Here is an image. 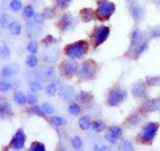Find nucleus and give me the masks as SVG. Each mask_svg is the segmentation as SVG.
Listing matches in <instances>:
<instances>
[{"label": "nucleus", "mask_w": 160, "mask_h": 151, "mask_svg": "<svg viewBox=\"0 0 160 151\" xmlns=\"http://www.w3.org/2000/svg\"><path fill=\"white\" fill-rule=\"evenodd\" d=\"M159 128H160V123L159 122H155V120H149V122L144 123L142 126V128L139 130V133L136 134V142L140 144H144V146H151L153 143L155 138L159 133Z\"/></svg>", "instance_id": "1"}, {"label": "nucleus", "mask_w": 160, "mask_h": 151, "mask_svg": "<svg viewBox=\"0 0 160 151\" xmlns=\"http://www.w3.org/2000/svg\"><path fill=\"white\" fill-rule=\"evenodd\" d=\"M89 49V43L87 40H78V42L69 43L64 47V55L68 59L76 60V59H82L87 55Z\"/></svg>", "instance_id": "2"}, {"label": "nucleus", "mask_w": 160, "mask_h": 151, "mask_svg": "<svg viewBox=\"0 0 160 151\" xmlns=\"http://www.w3.org/2000/svg\"><path fill=\"white\" fill-rule=\"evenodd\" d=\"M99 64L93 59H87L79 64L78 68V78L80 80H92L96 78L99 72Z\"/></svg>", "instance_id": "3"}, {"label": "nucleus", "mask_w": 160, "mask_h": 151, "mask_svg": "<svg viewBox=\"0 0 160 151\" xmlns=\"http://www.w3.org/2000/svg\"><path fill=\"white\" fill-rule=\"evenodd\" d=\"M116 11V6L113 2L109 0H96V9L95 16L99 22H108L112 18V15Z\"/></svg>", "instance_id": "4"}, {"label": "nucleus", "mask_w": 160, "mask_h": 151, "mask_svg": "<svg viewBox=\"0 0 160 151\" xmlns=\"http://www.w3.org/2000/svg\"><path fill=\"white\" fill-rule=\"evenodd\" d=\"M127 99V90L119 86H115L108 90L106 95V104L108 107H118Z\"/></svg>", "instance_id": "5"}, {"label": "nucleus", "mask_w": 160, "mask_h": 151, "mask_svg": "<svg viewBox=\"0 0 160 151\" xmlns=\"http://www.w3.org/2000/svg\"><path fill=\"white\" fill-rule=\"evenodd\" d=\"M109 34H111V28L108 26H96L93 28L92 34L89 35V39H91V43L95 48H98L99 46H102L103 43H106V40L109 38Z\"/></svg>", "instance_id": "6"}, {"label": "nucleus", "mask_w": 160, "mask_h": 151, "mask_svg": "<svg viewBox=\"0 0 160 151\" xmlns=\"http://www.w3.org/2000/svg\"><path fill=\"white\" fill-rule=\"evenodd\" d=\"M78 68H79V64L75 62V60L67 59V60H64V62L60 63L59 72H60V75H62L63 78L71 79L78 74Z\"/></svg>", "instance_id": "7"}, {"label": "nucleus", "mask_w": 160, "mask_h": 151, "mask_svg": "<svg viewBox=\"0 0 160 151\" xmlns=\"http://www.w3.org/2000/svg\"><path fill=\"white\" fill-rule=\"evenodd\" d=\"M148 84L146 83V80L142 79V80H138L131 86V92H132V96L136 98V99H148Z\"/></svg>", "instance_id": "8"}, {"label": "nucleus", "mask_w": 160, "mask_h": 151, "mask_svg": "<svg viewBox=\"0 0 160 151\" xmlns=\"http://www.w3.org/2000/svg\"><path fill=\"white\" fill-rule=\"evenodd\" d=\"M26 140H27V135L24 133V130L19 128L18 131L12 135L11 142H9V147L16 150V151H20V150L24 148V146H26Z\"/></svg>", "instance_id": "9"}, {"label": "nucleus", "mask_w": 160, "mask_h": 151, "mask_svg": "<svg viewBox=\"0 0 160 151\" xmlns=\"http://www.w3.org/2000/svg\"><path fill=\"white\" fill-rule=\"evenodd\" d=\"M128 13L133 19V22L139 24L143 22L144 16H146V8L140 6L139 3H132V4H128Z\"/></svg>", "instance_id": "10"}, {"label": "nucleus", "mask_w": 160, "mask_h": 151, "mask_svg": "<svg viewBox=\"0 0 160 151\" xmlns=\"http://www.w3.org/2000/svg\"><path fill=\"white\" fill-rule=\"evenodd\" d=\"M148 47H149V39L146 38L142 43L138 44L136 47L128 49L127 54H126V56H127L128 59H133V60H135V59H139V58L142 56V55L148 49Z\"/></svg>", "instance_id": "11"}, {"label": "nucleus", "mask_w": 160, "mask_h": 151, "mask_svg": "<svg viewBox=\"0 0 160 151\" xmlns=\"http://www.w3.org/2000/svg\"><path fill=\"white\" fill-rule=\"evenodd\" d=\"M122 137H123V127L122 126H118V124L111 126V127L106 131V134H104V139L112 144L118 143L119 140L122 139Z\"/></svg>", "instance_id": "12"}, {"label": "nucleus", "mask_w": 160, "mask_h": 151, "mask_svg": "<svg viewBox=\"0 0 160 151\" xmlns=\"http://www.w3.org/2000/svg\"><path fill=\"white\" fill-rule=\"evenodd\" d=\"M139 111L142 112L143 117H147V115H151L155 111H158V104H156V99H152V98H148V99H144L142 104L139 106Z\"/></svg>", "instance_id": "13"}, {"label": "nucleus", "mask_w": 160, "mask_h": 151, "mask_svg": "<svg viewBox=\"0 0 160 151\" xmlns=\"http://www.w3.org/2000/svg\"><path fill=\"white\" fill-rule=\"evenodd\" d=\"M146 38H147L146 32H143L139 27L132 28L131 35H129V47H128V49H131V48H133V47H136L138 44L142 43Z\"/></svg>", "instance_id": "14"}, {"label": "nucleus", "mask_w": 160, "mask_h": 151, "mask_svg": "<svg viewBox=\"0 0 160 151\" xmlns=\"http://www.w3.org/2000/svg\"><path fill=\"white\" fill-rule=\"evenodd\" d=\"M59 84L58 87V92L60 95V98H62V100H64V102H69V100H72L75 98V91L72 87H69V86L67 84H63L60 82H56Z\"/></svg>", "instance_id": "15"}, {"label": "nucleus", "mask_w": 160, "mask_h": 151, "mask_svg": "<svg viewBox=\"0 0 160 151\" xmlns=\"http://www.w3.org/2000/svg\"><path fill=\"white\" fill-rule=\"evenodd\" d=\"M72 24H73V16L71 13H64L63 16L59 19V22L56 23V27L62 32H66V31H68V29L71 28Z\"/></svg>", "instance_id": "16"}, {"label": "nucleus", "mask_w": 160, "mask_h": 151, "mask_svg": "<svg viewBox=\"0 0 160 151\" xmlns=\"http://www.w3.org/2000/svg\"><path fill=\"white\" fill-rule=\"evenodd\" d=\"M142 120H143V115H142V112H140L139 110L138 111H132L126 118V126H128V127H136V126L140 124Z\"/></svg>", "instance_id": "17"}, {"label": "nucleus", "mask_w": 160, "mask_h": 151, "mask_svg": "<svg viewBox=\"0 0 160 151\" xmlns=\"http://www.w3.org/2000/svg\"><path fill=\"white\" fill-rule=\"evenodd\" d=\"M79 16H80V20H82L83 23H89V22H92L93 19H96V16H95V9L89 8V7L80 9Z\"/></svg>", "instance_id": "18"}, {"label": "nucleus", "mask_w": 160, "mask_h": 151, "mask_svg": "<svg viewBox=\"0 0 160 151\" xmlns=\"http://www.w3.org/2000/svg\"><path fill=\"white\" fill-rule=\"evenodd\" d=\"M13 117L12 107L8 102H0V119H11Z\"/></svg>", "instance_id": "19"}, {"label": "nucleus", "mask_w": 160, "mask_h": 151, "mask_svg": "<svg viewBox=\"0 0 160 151\" xmlns=\"http://www.w3.org/2000/svg\"><path fill=\"white\" fill-rule=\"evenodd\" d=\"M58 58H59V49L58 48H53V49L48 48V52L44 51V54H43V60L48 64L55 63L58 60Z\"/></svg>", "instance_id": "20"}, {"label": "nucleus", "mask_w": 160, "mask_h": 151, "mask_svg": "<svg viewBox=\"0 0 160 151\" xmlns=\"http://www.w3.org/2000/svg\"><path fill=\"white\" fill-rule=\"evenodd\" d=\"M48 122L55 128H62V127H64V126L67 124V120L64 119L63 117H55V115H52V117L48 119Z\"/></svg>", "instance_id": "21"}, {"label": "nucleus", "mask_w": 160, "mask_h": 151, "mask_svg": "<svg viewBox=\"0 0 160 151\" xmlns=\"http://www.w3.org/2000/svg\"><path fill=\"white\" fill-rule=\"evenodd\" d=\"M147 38L149 40H160V26H155V27H149L147 29Z\"/></svg>", "instance_id": "22"}, {"label": "nucleus", "mask_w": 160, "mask_h": 151, "mask_svg": "<svg viewBox=\"0 0 160 151\" xmlns=\"http://www.w3.org/2000/svg\"><path fill=\"white\" fill-rule=\"evenodd\" d=\"M27 114L29 115H38L40 118H46L47 114L44 112V110L42 108V106H38V104H32L31 107L27 110Z\"/></svg>", "instance_id": "23"}, {"label": "nucleus", "mask_w": 160, "mask_h": 151, "mask_svg": "<svg viewBox=\"0 0 160 151\" xmlns=\"http://www.w3.org/2000/svg\"><path fill=\"white\" fill-rule=\"evenodd\" d=\"M27 31H28V36L29 38H36L38 35L40 34V28H39V24H36L35 22H28V26H27Z\"/></svg>", "instance_id": "24"}, {"label": "nucleus", "mask_w": 160, "mask_h": 151, "mask_svg": "<svg viewBox=\"0 0 160 151\" xmlns=\"http://www.w3.org/2000/svg\"><path fill=\"white\" fill-rule=\"evenodd\" d=\"M78 123L80 126V128L84 130V131H87V130L91 128V124H92V119L89 118V117H80L79 120H78Z\"/></svg>", "instance_id": "25"}, {"label": "nucleus", "mask_w": 160, "mask_h": 151, "mask_svg": "<svg viewBox=\"0 0 160 151\" xmlns=\"http://www.w3.org/2000/svg\"><path fill=\"white\" fill-rule=\"evenodd\" d=\"M8 29H9V32H11V35H13V36H19V35L22 34V26H20V23L16 22V20H13V22L9 23Z\"/></svg>", "instance_id": "26"}, {"label": "nucleus", "mask_w": 160, "mask_h": 151, "mask_svg": "<svg viewBox=\"0 0 160 151\" xmlns=\"http://www.w3.org/2000/svg\"><path fill=\"white\" fill-rule=\"evenodd\" d=\"M76 98L79 100V103H89V102H92L93 95L88 91H80Z\"/></svg>", "instance_id": "27"}, {"label": "nucleus", "mask_w": 160, "mask_h": 151, "mask_svg": "<svg viewBox=\"0 0 160 151\" xmlns=\"http://www.w3.org/2000/svg\"><path fill=\"white\" fill-rule=\"evenodd\" d=\"M144 80L148 87H160V75H149Z\"/></svg>", "instance_id": "28"}, {"label": "nucleus", "mask_w": 160, "mask_h": 151, "mask_svg": "<svg viewBox=\"0 0 160 151\" xmlns=\"http://www.w3.org/2000/svg\"><path fill=\"white\" fill-rule=\"evenodd\" d=\"M91 128L93 130L95 133H102V131H104V130H106V123H104V120H102V119L92 120Z\"/></svg>", "instance_id": "29"}, {"label": "nucleus", "mask_w": 160, "mask_h": 151, "mask_svg": "<svg viewBox=\"0 0 160 151\" xmlns=\"http://www.w3.org/2000/svg\"><path fill=\"white\" fill-rule=\"evenodd\" d=\"M71 146L76 151H83V147H84L83 139L80 138L79 135H75V137H72V139H71Z\"/></svg>", "instance_id": "30"}, {"label": "nucleus", "mask_w": 160, "mask_h": 151, "mask_svg": "<svg viewBox=\"0 0 160 151\" xmlns=\"http://www.w3.org/2000/svg\"><path fill=\"white\" fill-rule=\"evenodd\" d=\"M13 100H15V102H16L18 104L23 106V104L27 103V95L23 94L22 91H16V92L13 94Z\"/></svg>", "instance_id": "31"}, {"label": "nucleus", "mask_w": 160, "mask_h": 151, "mask_svg": "<svg viewBox=\"0 0 160 151\" xmlns=\"http://www.w3.org/2000/svg\"><path fill=\"white\" fill-rule=\"evenodd\" d=\"M119 150L120 151H133V144L129 139H123L119 144Z\"/></svg>", "instance_id": "32"}, {"label": "nucleus", "mask_w": 160, "mask_h": 151, "mask_svg": "<svg viewBox=\"0 0 160 151\" xmlns=\"http://www.w3.org/2000/svg\"><path fill=\"white\" fill-rule=\"evenodd\" d=\"M29 88H31V91H33V92H38V91H40V90H43L42 80H38L36 78L31 79L29 80Z\"/></svg>", "instance_id": "33"}, {"label": "nucleus", "mask_w": 160, "mask_h": 151, "mask_svg": "<svg viewBox=\"0 0 160 151\" xmlns=\"http://www.w3.org/2000/svg\"><path fill=\"white\" fill-rule=\"evenodd\" d=\"M82 106H80V103H69L68 104V112L71 115H80V112H82Z\"/></svg>", "instance_id": "34"}, {"label": "nucleus", "mask_w": 160, "mask_h": 151, "mask_svg": "<svg viewBox=\"0 0 160 151\" xmlns=\"http://www.w3.org/2000/svg\"><path fill=\"white\" fill-rule=\"evenodd\" d=\"M38 63H39V59H38L36 55L29 54L28 56H27V59H26V64H27L29 68H35V67L38 66Z\"/></svg>", "instance_id": "35"}, {"label": "nucleus", "mask_w": 160, "mask_h": 151, "mask_svg": "<svg viewBox=\"0 0 160 151\" xmlns=\"http://www.w3.org/2000/svg\"><path fill=\"white\" fill-rule=\"evenodd\" d=\"M12 75H15V68L12 66H4L2 71H0V76L2 78H9Z\"/></svg>", "instance_id": "36"}, {"label": "nucleus", "mask_w": 160, "mask_h": 151, "mask_svg": "<svg viewBox=\"0 0 160 151\" xmlns=\"http://www.w3.org/2000/svg\"><path fill=\"white\" fill-rule=\"evenodd\" d=\"M35 16V8L31 6V4H28L23 8V18L24 19H31Z\"/></svg>", "instance_id": "37"}, {"label": "nucleus", "mask_w": 160, "mask_h": 151, "mask_svg": "<svg viewBox=\"0 0 160 151\" xmlns=\"http://www.w3.org/2000/svg\"><path fill=\"white\" fill-rule=\"evenodd\" d=\"M22 8H23V4L20 0H11L9 2V9L12 12H19V11H22Z\"/></svg>", "instance_id": "38"}, {"label": "nucleus", "mask_w": 160, "mask_h": 151, "mask_svg": "<svg viewBox=\"0 0 160 151\" xmlns=\"http://www.w3.org/2000/svg\"><path fill=\"white\" fill-rule=\"evenodd\" d=\"M46 150H47L46 144L42 142H32L28 148V151H46Z\"/></svg>", "instance_id": "39"}, {"label": "nucleus", "mask_w": 160, "mask_h": 151, "mask_svg": "<svg viewBox=\"0 0 160 151\" xmlns=\"http://www.w3.org/2000/svg\"><path fill=\"white\" fill-rule=\"evenodd\" d=\"M46 92L48 96H55L58 92V83H48V86H46Z\"/></svg>", "instance_id": "40"}, {"label": "nucleus", "mask_w": 160, "mask_h": 151, "mask_svg": "<svg viewBox=\"0 0 160 151\" xmlns=\"http://www.w3.org/2000/svg\"><path fill=\"white\" fill-rule=\"evenodd\" d=\"M11 88H12V84L8 82V80H6L4 78L0 79V91L2 92H8V91H11Z\"/></svg>", "instance_id": "41"}, {"label": "nucleus", "mask_w": 160, "mask_h": 151, "mask_svg": "<svg viewBox=\"0 0 160 151\" xmlns=\"http://www.w3.org/2000/svg\"><path fill=\"white\" fill-rule=\"evenodd\" d=\"M9 55H11V49H9V47L7 46V44H2V46H0V58L7 59V58H9Z\"/></svg>", "instance_id": "42"}, {"label": "nucleus", "mask_w": 160, "mask_h": 151, "mask_svg": "<svg viewBox=\"0 0 160 151\" xmlns=\"http://www.w3.org/2000/svg\"><path fill=\"white\" fill-rule=\"evenodd\" d=\"M38 48H39V44H38V42H35V40H32V42H29L27 44V51L32 55L38 54Z\"/></svg>", "instance_id": "43"}, {"label": "nucleus", "mask_w": 160, "mask_h": 151, "mask_svg": "<svg viewBox=\"0 0 160 151\" xmlns=\"http://www.w3.org/2000/svg\"><path fill=\"white\" fill-rule=\"evenodd\" d=\"M42 43H43V46H44V47H49V46H52V44L58 43V40L55 39L52 35H47V36L43 39V42H42Z\"/></svg>", "instance_id": "44"}, {"label": "nucleus", "mask_w": 160, "mask_h": 151, "mask_svg": "<svg viewBox=\"0 0 160 151\" xmlns=\"http://www.w3.org/2000/svg\"><path fill=\"white\" fill-rule=\"evenodd\" d=\"M55 4H56V7L60 8V9H67L68 6L71 4L72 0H53Z\"/></svg>", "instance_id": "45"}, {"label": "nucleus", "mask_w": 160, "mask_h": 151, "mask_svg": "<svg viewBox=\"0 0 160 151\" xmlns=\"http://www.w3.org/2000/svg\"><path fill=\"white\" fill-rule=\"evenodd\" d=\"M43 75H44V78L46 79H53L55 78V68L49 66L48 68H46L43 71Z\"/></svg>", "instance_id": "46"}, {"label": "nucleus", "mask_w": 160, "mask_h": 151, "mask_svg": "<svg viewBox=\"0 0 160 151\" xmlns=\"http://www.w3.org/2000/svg\"><path fill=\"white\" fill-rule=\"evenodd\" d=\"M9 26V23H8V16H7V13L6 12H2L0 13V27L2 28H6Z\"/></svg>", "instance_id": "47"}, {"label": "nucleus", "mask_w": 160, "mask_h": 151, "mask_svg": "<svg viewBox=\"0 0 160 151\" xmlns=\"http://www.w3.org/2000/svg\"><path fill=\"white\" fill-rule=\"evenodd\" d=\"M42 108L44 110V112H46L47 115H52V114L55 112V107H53L51 103H44V104L42 106Z\"/></svg>", "instance_id": "48"}, {"label": "nucleus", "mask_w": 160, "mask_h": 151, "mask_svg": "<svg viewBox=\"0 0 160 151\" xmlns=\"http://www.w3.org/2000/svg\"><path fill=\"white\" fill-rule=\"evenodd\" d=\"M36 100H38V95L36 94H33V92H31V94H27V103L28 104H35L36 103Z\"/></svg>", "instance_id": "49"}, {"label": "nucleus", "mask_w": 160, "mask_h": 151, "mask_svg": "<svg viewBox=\"0 0 160 151\" xmlns=\"http://www.w3.org/2000/svg\"><path fill=\"white\" fill-rule=\"evenodd\" d=\"M46 19L47 18H46V15H44V13H39V15H35V20H33V22L36 24H39V26H42Z\"/></svg>", "instance_id": "50"}, {"label": "nucleus", "mask_w": 160, "mask_h": 151, "mask_svg": "<svg viewBox=\"0 0 160 151\" xmlns=\"http://www.w3.org/2000/svg\"><path fill=\"white\" fill-rule=\"evenodd\" d=\"M44 15H46V18H48V19H52L53 16H55V11H53V8H46L44 9V12H43Z\"/></svg>", "instance_id": "51"}, {"label": "nucleus", "mask_w": 160, "mask_h": 151, "mask_svg": "<svg viewBox=\"0 0 160 151\" xmlns=\"http://www.w3.org/2000/svg\"><path fill=\"white\" fill-rule=\"evenodd\" d=\"M155 99H156V104H158V112L160 114V96L155 98Z\"/></svg>", "instance_id": "52"}, {"label": "nucleus", "mask_w": 160, "mask_h": 151, "mask_svg": "<svg viewBox=\"0 0 160 151\" xmlns=\"http://www.w3.org/2000/svg\"><path fill=\"white\" fill-rule=\"evenodd\" d=\"M152 4H155V6H159L160 7V0H149Z\"/></svg>", "instance_id": "53"}, {"label": "nucleus", "mask_w": 160, "mask_h": 151, "mask_svg": "<svg viewBox=\"0 0 160 151\" xmlns=\"http://www.w3.org/2000/svg\"><path fill=\"white\" fill-rule=\"evenodd\" d=\"M56 151H67V150H66V147H63V146H60V147H58V148H56Z\"/></svg>", "instance_id": "54"}, {"label": "nucleus", "mask_w": 160, "mask_h": 151, "mask_svg": "<svg viewBox=\"0 0 160 151\" xmlns=\"http://www.w3.org/2000/svg\"><path fill=\"white\" fill-rule=\"evenodd\" d=\"M126 2H127L128 4H132V3H138L139 0H126Z\"/></svg>", "instance_id": "55"}, {"label": "nucleus", "mask_w": 160, "mask_h": 151, "mask_svg": "<svg viewBox=\"0 0 160 151\" xmlns=\"http://www.w3.org/2000/svg\"><path fill=\"white\" fill-rule=\"evenodd\" d=\"M3 151H8V150H7V148H4V150H3Z\"/></svg>", "instance_id": "56"}]
</instances>
